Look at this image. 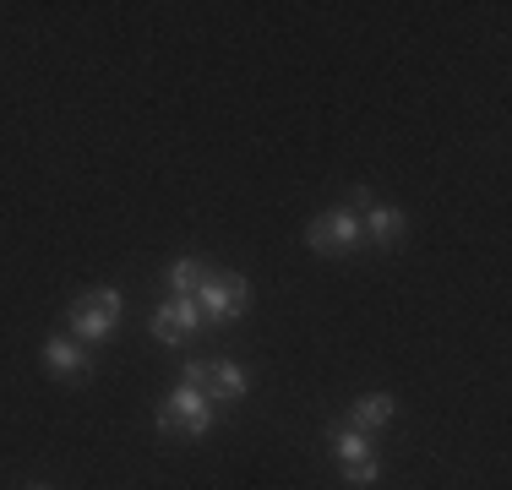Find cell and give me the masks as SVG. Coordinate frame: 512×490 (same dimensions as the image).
I'll list each match as a JSON object with an SVG mask.
<instances>
[{"mask_svg": "<svg viewBox=\"0 0 512 490\" xmlns=\"http://www.w3.org/2000/svg\"><path fill=\"white\" fill-rule=\"evenodd\" d=\"M153 420H158V436H191V441H202L207 431H213V420H218V403L207 398L202 387L175 382L164 398H158Z\"/></svg>", "mask_w": 512, "mask_h": 490, "instance_id": "cell-1", "label": "cell"}, {"mask_svg": "<svg viewBox=\"0 0 512 490\" xmlns=\"http://www.w3.org/2000/svg\"><path fill=\"white\" fill-rule=\"evenodd\" d=\"M349 213H365V207H371V186H349Z\"/></svg>", "mask_w": 512, "mask_h": 490, "instance_id": "cell-16", "label": "cell"}, {"mask_svg": "<svg viewBox=\"0 0 512 490\" xmlns=\"http://www.w3.org/2000/svg\"><path fill=\"white\" fill-rule=\"evenodd\" d=\"M306 245L316 256H349L365 245V229H360V213L349 207H333V213H316L306 224Z\"/></svg>", "mask_w": 512, "mask_h": 490, "instance_id": "cell-3", "label": "cell"}, {"mask_svg": "<svg viewBox=\"0 0 512 490\" xmlns=\"http://www.w3.org/2000/svg\"><path fill=\"white\" fill-rule=\"evenodd\" d=\"M191 300H197V311L207 316V327H235L240 316L251 311V278L235 273V267H213Z\"/></svg>", "mask_w": 512, "mask_h": 490, "instance_id": "cell-2", "label": "cell"}, {"mask_svg": "<svg viewBox=\"0 0 512 490\" xmlns=\"http://www.w3.org/2000/svg\"><path fill=\"white\" fill-rule=\"evenodd\" d=\"M207 273H213V267H207L202 256H175V262L164 267V289H169V300H175V294H197Z\"/></svg>", "mask_w": 512, "mask_h": 490, "instance_id": "cell-9", "label": "cell"}, {"mask_svg": "<svg viewBox=\"0 0 512 490\" xmlns=\"http://www.w3.org/2000/svg\"><path fill=\"white\" fill-rule=\"evenodd\" d=\"M246 392H251V382H246V371H240L229 354L207 360V398H213V403H240Z\"/></svg>", "mask_w": 512, "mask_h": 490, "instance_id": "cell-7", "label": "cell"}, {"mask_svg": "<svg viewBox=\"0 0 512 490\" xmlns=\"http://www.w3.org/2000/svg\"><path fill=\"white\" fill-rule=\"evenodd\" d=\"M77 300L82 305H93V311H104L109 316V322H120V316H126V294H120V289H88V294H77Z\"/></svg>", "mask_w": 512, "mask_h": 490, "instance_id": "cell-12", "label": "cell"}, {"mask_svg": "<svg viewBox=\"0 0 512 490\" xmlns=\"http://www.w3.org/2000/svg\"><path fill=\"white\" fill-rule=\"evenodd\" d=\"M22 490H50V485H22Z\"/></svg>", "mask_w": 512, "mask_h": 490, "instance_id": "cell-17", "label": "cell"}, {"mask_svg": "<svg viewBox=\"0 0 512 490\" xmlns=\"http://www.w3.org/2000/svg\"><path fill=\"white\" fill-rule=\"evenodd\" d=\"M169 311H175V322L186 327V338H197L202 327H207V316L197 311V300H191V294H175V300H169Z\"/></svg>", "mask_w": 512, "mask_h": 490, "instance_id": "cell-13", "label": "cell"}, {"mask_svg": "<svg viewBox=\"0 0 512 490\" xmlns=\"http://www.w3.org/2000/svg\"><path fill=\"white\" fill-rule=\"evenodd\" d=\"M327 447H333L338 463H355V458H371L376 441L365 431H349V425H327Z\"/></svg>", "mask_w": 512, "mask_h": 490, "instance_id": "cell-10", "label": "cell"}, {"mask_svg": "<svg viewBox=\"0 0 512 490\" xmlns=\"http://www.w3.org/2000/svg\"><path fill=\"white\" fill-rule=\"evenodd\" d=\"M148 333L158 338V343H169V349H180V343H191L186 338V327L175 322V311H169V300L164 305H153V316H148Z\"/></svg>", "mask_w": 512, "mask_h": 490, "instance_id": "cell-11", "label": "cell"}, {"mask_svg": "<svg viewBox=\"0 0 512 490\" xmlns=\"http://www.w3.org/2000/svg\"><path fill=\"white\" fill-rule=\"evenodd\" d=\"M66 327H71V338H77L82 349H93V343H104L109 333H115V322H109L104 311H93V305H82V300L66 305Z\"/></svg>", "mask_w": 512, "mask_h": 490, "instance_id": "cell-8", "label": "cell"}, {"mask_svg": "<svg viewBox=\"0 0 512 490\" xmlns=\"http://www.w3.org/2000/svg\"><path fill=\"white\" fill-rule=\"evenodd\" d=\"M39 360H44V371L60 376V382H88L93 376V354L82 349L71 333H50L39 343Z\"/></svg>", "mask_w": 512, "mask_h": 490, "instance_id": "cell-4", "label": "cell"}, {"mask_svg": "<svg viewBox=\"0 0 512 490\" xmlns=\"http://www.w3.org/2000/svg\"><path fill=\"white\" fill-rule=\"evenodd\" d=\"M360 229H365V245L398 251V245L409 240V213H404V207H387V202H371L360 213Z\"/></svg>", "mask_w": 512, "mask_h": 490, "instance_id": "cell-5", "label": "cell"}, {"mask_svg": "<svg viewBox=\"0 0 512 490\" xmlns=\"http://www.w3.org/2000/svg\"><path fill=\"white\" fill-rule=\"evenodd\" d=\"M180 382H186V387H202V392H207V360H186V371H180Z\"/></svg>", "mask_w": 512, "mask_h": 490, "instance_id": "cell-15", "label": "cell"}, {"mask_svg": "<svg viewBox=\"0 0 512 490\" xmlns=\"http://www.w3.org/2000/svg\"><path fill=\"white\" fill-rule=\"evenodd\" d=\"M376 480H382V463H376V452H371V458H355V463H344V485L365 490V485H376Z\"/></svg>", "mask_w": 512, "mask_h": 490, "instance_id": "cell-14", "label": "cell"}, {"mask_svg": "<svg viewBox=\"0 0 512 490\" xmlns=\"http://www.w3.org/2000/svg\"><path fill=\"white\" fill-rule=\"evenodd\" d=\"M398 420V398L393 392H360L355 403H349V431H365V436H376L382 425H393Z\"/></svg>", "mask_w": 512, "mask_h": 490, "instance_id": "cell-6", "label": "cell"}]
</instances>
